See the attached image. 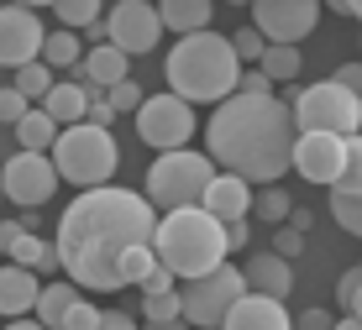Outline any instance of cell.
Listing matches in <instances>:
<instances>
[{"instance_id":"obj_23","label":"cell","mask_w":362,"mask_h":330,"mask_svg":"<svg viewBox=\"0 0 362 330\" xmlns=\"http://www.w3.org/2000/svg\"><path fill=\"white\" fill-rule=\"evenodd\" d=\"M79 283H42V299H37V320H42L47 330H64V320H69V310L79 304V294H74Z\"/></svg>"},{"instance_id":"obj_8","label":"cell","mask_w":362,"mask_h":330,"mask_svg":"<svg viewBox=\"0 0 362 330\" xmlns=\"http://www.w3.org/2000/svg\"><path fill=\"white\" fill-rule=\"evenodd\" d=\"M247 294H252V288H247V273L226 262V268H216V273H205V278H194V283L179 288L184 320L199 325V330H221V320H226Z\"/></svg>"},{"instance_id":"obj_16","label":"cell","mask_w":362,"mask_h":330,"mask_svg":"<svg viewBox=\"0 0 362 330\" xmlns=\"http://www.w3.org/2000/svg\"><path fill=\"white\" fill-rule=\"evenodd\" d=\"M242 273H247V288L263 299H289V288H294V262L279 257V252H252L242 262Z\"/></svg>"},{"instance_id":"obj_28","label":"cell","mask_w":362,"mask_h":330,"mask_svg":"<svg viewBox=\"0 0 362 330\" xmlns=\"http://www.w3.org/2000/svg\"><path fill=\"white\" fill-rule=\"evenodd\" d=\"M11 262L42 273V268H53V262H58V247H47V241H37V236H21L16 247H11Z\"/></svg>"},{"instance_id":"obj_26","label":"cell","mask_w":362,"mask_h":330,"mask_svg":"<svg viewBox=\"0 0 362 330\" xmlns=\"http://www.w3.org/2000/svg\"><path fill=\"white\" fill-rule=\"evenodd\" d=\"M257 69H263L268 79H273V90H279V84H289V79L305 73V58H299V47H273V42H268V53H263Z\"/></svg>"},{"instance_id":"obj_39","label":"cell","mask_w":362,"mask_h":330,"mask_svg":"<svg viewBox=\"0 0 362 330\" xmlns=\"http://www.w3.org/2000/svg\"><path fill=\"white\" fill-rule=\"evenodd\" d=\"M100 314H105V310H95V304H74V310H69V320H64V330H95L100 325Z\"/></svg>"},{"instance_id":"obj_6","label":"cell","mask_w":362,"mask_h":330,"mask_svg":"<svg viewBox=\"0 0 362 330\" xmlns=\"http://www.w3.org/2000/svg\"><path fill=\"white\" fill-rule=\"evenodd\" d=\"M53 163H58V179H69L74 189H105L110 173L121 163V147L105 126H69L53 147Z\"/></svg>"},{"instance_id":"obj_5","label":"cell","mask_w":362,"mask_h":330,"mask_svg":"<svg viewBox=\"0 0 362 330\" xmlns=\"http://www.w3.org/2000/svg\"><path fill=\"white\" fill-rule=\"evenodd\" d=\"M216 158L210 152H158L147 163V199L163 210H189V205H205V189L216 184Z\"/></svg>"},{"instance_id":"obj_27","label":"cell","mask_w":362,"mask_h":330,"mask_svg":"<svg viewBox=\"0 0 362 330\" xmlns=\"http://www.w3.org/2000/svg\"><path fill=\"white\" fill-rule=\"evenodd\" d=\"M252 215H257V220H268V225H273V231H279V225H289V215H294V199H289V194H284V189H279V184H268V189H263V194H257V199H252Z\"/></svg>"},{"instance_id":"obj_54","label":"cell","mask_w":362,"mask_h":330,"mask_svg":"<svg viewBox=\"0 0 362 330\" xmlns=\"http://www.w3.org/2000/svg\"><path fill=\"white\" fill-rule=\"evenodd\" d=\"M0 205H6V184H0Z\"/></svg>"},{"instance_id":"obj_4","label":"cell","mask_w":362,"mask_h":330,"mask_svg":"<svg viewBox=\"0 0 362 330\" xmlns=\"http://www.w3.org/2000/svg\"><path fill=\"white\" fill-rule=\"evenodd\" d=\"M153 252H158V262H163L173 278L194 283V278L226 268V252L231 247H226V225H221L210 210L189 205V210H168L163 220H158Z\"/></svg>"},{"instance_id":"obj_3","label":"cell","mask_w":362,"mask_h":330,"mask_svg":"<svg viewBox=\"0 0 362 330\" xmlns=\"http://www.w3.org/2000/svg\"><path fill=\"white\" fill-rule=\"evenodd\" d=\"M168 84L179 100H189V105H221V100L236 95V84H242V58H236L231 37L221 32H194V37H179L173 42V53L163 63Z\"/></svg>"},{"instance_id":"obj_29","label":"cell","mask_w":362,"mask_h":330,"mask_svg":"<svg viewBox=\"0 0 362 330\" xmlns=\"http://www.w3.org/2000/svg\"><path fill=\"white\" fill-rule=\"evenodd\" d=\"M58 21H64L69 32H90V27H100V0H58Z\"/></svg>"},{"instance_id":"obj_17","label":"cell","mask_w":362,"mask_h":330,"mask_svg":"<svg viewBox=\"0 0 362 330\" xmlns=\"http://www.w3.org/2000/svg\"><path fill=\"white\" fill-rule=\"evenodd\" d=\"M37 299H42L37 273L21 268V262H6L0 268V314L6 320H27V314H37Z\"/></svg>"},{"instance_id":"obj_52","label":"cell","mask_w":362,"mask_h":330,"mask_svg":"<svg viewBox=\"0 0 362 330\" xmlns=\"http://www.w3.org/2000/svg\"><path fill=\"white\" fill-rule=\"evenodd\" d=\"M147 330H189V320H168V325H147Z\"/></svg>"},{"instance_id":"obj_30","label":"cell","mask_w":362,"mask_h":330,"mask_svg":"<svg viewBox=\"0 0 362 330\" xmlns=\"http://www.w3.org/2000/svg\"><path fill=\"white\" fill-rule=\"evenodd\" d=\"M153 268H158V252L153 247H132L127 257H121V288H127V283L142 288L147 278H153Z\"/></svg>"},{"instance_id":"obj_20","label":"cell","mask_w":362,"mask_h":330,"mask_svg":"<svg viewBox=\"0 0 362 330\" xmlns=\"http://www.w3.org/2000/svg\"><path fill=\"white\" fill-rule=\"evenodd\" d=\"M158 16H163V27H168V32L194 37V32H210L216 0H158Z\"/></svg>"},{"instance_id":"obj_55","label":"cell","mask_w":362,"mask_h":330,"mask_svg":"<svg viewBox=\"0 0 362 330\" xmlns=\"http://www.w3.org/2000/svg\"><path fill=\"white\" fill-rule=\"evenodd\" d=\"M231 6H252V0H231Z\"/></svg>"},{"instance_id":"obj_7","label":"cell","mask_w":362,"mask_h":330,"mask_svg":"<svg viewBox=\"0 0 362 330\" xmlns=\"http://www.w3.org/2000/svg\"><path fill=\"white\" fill-rule=\"evenodd\" d=\"M294 121L299 131H331V136H357L362 131V100L341 90L336 79H320L294 95Z\"/></svg>"},{"instance_id":"obj_34","label":"cell","mask_w":362,"mask_h":330,"mask_svg":"<svg viewBox=\"0 0 362 330\" xmlns=\"http://www.w3.org/2000/svg\"><path fill=\"white\" fill-rule=\"evenodd\" d=\"M231 47H236V58H242V63H252V69H257L263 53H268V37L257 32V27H236L231 32Z\"/></svg>"},{"instance_id":"obj_44","label":"cell","mask_w":362,"mask_h":330,"mask_svg":"<svg viewBox=\"0 0 362 330\" xmlns=\"http://www.w3.org/2000/svg\"><path fill=\"white\" fill-rule=\"evenodd\" d=\"M21 236H32V225H21V220H0V252H11Z\"/></svg>"},{"instance_id":"obj_31","label":"cell","mask_w":362,"mask_h":330,"mask_svg":"<svg viewBox=\"0 0 362 330\" xmlns=\"http://www.w3.org/2000/svg\"><path fill=\"white\" fill-rule=\"evenodd\" d=\"M142 314H147V325L184 320V299L179 294H142Z\"/></svg>"},{"instance_id":"obj_9","label":"cell","mask_w":362,"mask_h":330,"mask_svg":"<svg viewBox=\"0 0 362 330\" xmlns=\"http://www.w3.org/2000/svg\"><path fill=\"white\" fill-rule=\"evenodd\" d=\"M132 121H136V136H142L153 152H184L189 136H194V105L179 100L173 90L142 100V110H136Z\"/></svg>"},{"instance_id":"obj_18","label":"cell","mask_w":362,"mask_h":330,"mask_svg":"<svg viewBox=\"0 0 362 330\" xmlns=\"http://www.w3.org/2000/svg\"><path fill=\"white\" fill-rule=\"evenodd\" d=\"M252 184L247 179H236V173H216V184L205 189V205L199 210H210L216 215L221 225H231V220H247V215H252Z\"/></svg>"},{"instance_id":"obj_11","label":"cell","mask_w":362,"mask_h":330,"mask_svg":"<svg viewBox=\"0 0 362 330\" xmlns=\"http://www.w3.org/2000/svg\"><path fill=\"white\" fill-rule=\"evenodd\" d=\"M163 16H158V6H147V0H116L110 6V21H105V42H116L127 58L136 53H153L158 42H163Z\"/></svg>"},{"instance_id":"obj_19","label":"cell","mask_w":362,"mask_h":330,"mask_svg":"<svg viewBox=\"0 0 362 330\" xmlns=\"http://www.w3.org/2000/svg\"><path fill=\"white\" fill-rule=\"evenodd\" d=\"M221 330H294V314L284 310V299L247 294V299L226 314V320H221Z\"/></svg>"},{"instance_id":"obj_10","label":"cell","mask_w":362,"mask_h":330,"mask_svg":"<svg viewBox=\"0 0 362 330\" xmlns=\"http://www.w3.org/2000/svg\"><path fill=\"white\" fill-rule=\"evenodd\" d=\"M0 184H6V205L37 210L58 194V163L53 152H16V158L0 168Z\"/></svg>"},{"instance_id":"obj_13","label":"cell","mask_w":362,"mask_h":330,"mask_svg":"<svg viewBox=\"0 0 362 330\" xmlns=\"http://www.w3.org/2000/svg\"><path fill=\"white\" fill-rule=\"evenodd\" d=\"M42 47H47V32H42V21H37V11L0 6V63H6L11 73L27 69V63H37Z\"/></svg>"},{"instance_id":"obj_37","label":"cell","mask_w":362,"mask_h":330,"mask_svg":"<svg viewBox=\"0 0 362 330\" xmlns=\"http://www.w3.org/2000/svg\"><path fill=\"white\" fill-rule=\"evenodd\" d=\"M27 110H32V100L21 95V90H0V121H6V126H16Z\"/></svg>"},{"instance_id":"obj_50","label":"cell","mask_w":362,"mask_h":330,"mask_svg":"<svg viewBox=\"0 0 362 330\" xmlns=\"http://www.w3.org/2000/svg\"><path fill=\"white\" fill-rule=\"evenodd\" d=\"M336 330H362V320H352V314H341V320H336Z\"/></svg>"},{"instance_id":"obj_51","label":"cell","mask_w":362,"mask_h":330,"mask_svg":"<svg viewBox=\"0 0 362 330\" xmlns=\"http://www.w3.org/2000/svg\"><path fill=\"white\" fill-rule=\"evenodd\" d=\"M320 6H331L336 16H352V11H346V0H320Z\"/></svg>"},{"instance_id":"obj_35","label":"cell","mask_w":362,"mask_h":330,"mask_svg":"<svg viewBox=\"0 0 362 330\" xmlns=\"http://www.w3.org/2000/svg\"><path fill=\"white\" fill-rule=\"evenodd\" d=\"M336 299H341V310L352 314V320H362V268H346V273H341Z\"/></svg>"},{"instance_id":"obj_40","label":"cell","mask_w":362,"mask_h":330,"mask_svg":"<svg viewBox=\"0 0 362 330\" xmlns=\"http://www.w3.org/2000/svg\"><path fill=\"white\" fill-rule=\"evenodd\" d=\"M236 95H279V90H273V79H268L263 69H247L242 84H236Z\"/></svg>"},{"instance_id":"obj_49","label":"cell","mask_w":362,"mask_h":330,"mask_svg":"<svg viewBox=\"0 0 362 330\" xmlns=\"http://www.w3.org/2000/svg\"><path fill=\"white\" fill-rule=\"evenodd\" d=\"M11 6H27V11H42V6H58V0H11Z\"/></svg>"},{"instance_id":"obj_41","label":"cell","mask_w":362,"mask_h":330,"mask_svg":"<svg viewBox=\"0 0 362 330\" xmlns=\"http://www.w3.org/2000/svg\"><path fill=\"white\" fill-rule=\"evenodd\" d=\"M142 294H179V278H173V273L163 268V262H158V268H153V278L142 283Z\"/></svg>"},{"instance_id":"obj_14","label":"cell","mask_w":362,"mask_h":330,"mask_svg":"<svg viewBox=\"0 0 362 330\" xmlns=\"http://www.w3.org/2000/svg\"><path fill=\"white\" fill-rule=\"evenodd\" d=\"M341 168H346V136L299 131V142H294V173H299V179L336 189V184H341Z\"/></svg>"},{"instance_id":"obj_32","label":"cell","mask_w":362,"mask_h":330,"mask_svg":"<svg viewBox=\"0 0 362 330\" xmlns=\"http://www.w3.org/2000/svg\"><path fill=\"white\" fill-rule=\"evenodd\" d=\"M336 194H362V131L346 136V168H341V184Z\"/></svg>"},{"instance_id":"obj_12","label":"cell","mask_w":362,"mask_h":330,"mask_svg":"<svg viewBox=\"0 0 362 330\" xmlns=\"http://www.w3.org/2000/svg\"><path fill=\"white\" fill-rule=\"evenodd\" d=\"M320 21V0H252V27L268 37L273 47H299Z\"/></svg>"},{"instance_id":"obj_47","label":"cell","mask_w":362,"mask_h":330,"mask_svg":"<svg viewBox=\"0 0 362 330\" xmlns=\"http://www.w3.org/2000/svg\"><path fill=\"white\" fill-rule=\"evenodd\" d=\"M247 231H252L247 220H231V225H226V247H231V252H236V247H247Z\"/></svg>"},{"instance_id":"obj_48","label":"cell","mask_w":362,"mask_h":330,"mask_svg":"<svg viewBox=\"0 0 362 330\" xmlns=\"http://www.w3.org/2000/svg\"><path fill=\"white\" fill-rule=\"evenodd\" d=\"M6 330H47V325L37 320V314H27V320H6Z\"/></svg>"},{"instance_id":"obj_22","label":"cell","mask_w":362,"mask_h":330,"mask_svg":"<svg viewBox=\"0 0 362 330\" xmlns=\"http://www.w3.org/2000/svg\"><path fill=\"white\" fill-rule=\"evenodd\" d=\"M11 131H16L21 152H53V147H58V136H64V126H58L53 116H47L42 105H32L27 116H21L16 126H11Z\"/></svg>"},{"instance_id":"obj_53","label":"cell","mask_w":362,"mask_h":330,"mask_svg":"<svg viewBox=\"0 0 362 330\" xmlns=\"http://www.w3.org/2000/svg\"><path fill=\"white\" fill-rule=\"evenodd\" d=\"M346 11H352V16L362 21V0H346Z\"/></svg>"},{"instance_id":"obj_1","label":"cell","mask_w":362,"mask_h":330,"mask_svg":"<svg viewBox=\"0 0 362 330\" xmlns=\"http://www.w3.org/2000/svg\"><path fill=\"white\" fill-rule=\"evenodd\" d=\"M158 205L136 189H84L58 215V268L79 288H121V257L132 247H153Z\"/></svg>"},{"instance_id":"obj_38","label":"cell","mask_w":362,"mask_h":330,"mask_svg":"<svg viewBox=\"0 0 362 330\" xmlns=\"http://www.w3.org/2000/svg\"><path fill=\"white\" fill-rule=\"evenodd\" d=\"M273 247H279V257H299V252H305V231H299V225H279V231H273Z\"/></svg>"},{"instance_id":"obj_43","label":"cell","mask_w":362,"mask_h":330,"mask_svg":"<svg viewBox=\"0 0 362 330\" xmlns=\"http://www.w3.org/2000/svg\"><path fill=\"white\" fill-rule=\"evenodd\" d=\"M294 330H336V314H326V310H305V314H294Z\"/></svg>"},{"instance_id":"obj_42","label":"cell","mask_w":362,"mask_h":330,"mask_svg":"<svg viewBox=\"0 0 362 330\" xmlns=\"http://www.w3.org/2000/svg\"><path fill=\"white\" fill-rule=\"evenodd\" d=\"M331 79L341 84V90H352V95L362 100V58H357V63H341V69H336Z\"/></svg>"},{"instance_id":"obj_15","label":"cell","mask_w":362,"mask_h":330,"mask_svg":"<svg viewBox=\"0 0 362 330\" xmlns=\"http://www.w3.org/2000/svg\"><path fill=\"white\" fill-rule=\"evenodd\" d=\"M127 63H132V58L121 53L116 42H95L90 53H84V63L74 69V84H84L90 95H95V90H105V95H110L116 84H127V79H132Z\"/></svg>"},{"instance_id":"obj_33","label":"cell","mask_w":362,"mask_h":330,"mask_svg":"<svg viewBox=\"0 0 362 330\" xmlns=\"http://www.w3.org/2000/svg\"><path fill=\"white\" fill-rule=\"evenodd\" d=\"M331 215H336L341 231L362 236V194H336V189H331Z\"/></svg>"},{"instance_id":"obj_25","label":"cell","mask_w":362,"mask_h":330,"mask_svg":"<svg viewBox=\"0 0 362 330\" xmlns=\"http://www.w3.org/2000/svg\"><path fill=\"white\" fill-rule=\"evenodd\" d=\"M53 69H47V63L42 58H37V63H27V69H16V73H11V90H21V95H27L32 100V105H42V100L47 95H53Z\"/></svg>"},{"instance_id":"obj_21","label":"cell","mask_w":362,"mask_h":330,"mask_svg":"<svg viewBox=\"0 0 362 330\" xmlns=\"http://www.w3.org/2000/svg\"><path fill=\"white\" fill-rule=\"evenodd\" d=\"M90 100H95V95L84 90V84L58 79V84H53V95L42 100V110H47V116H53V121L69 131V126H84V116H90Z\"/></svg>"},{"instance_id":"obj_36","label":"cell","mask_w":362,"mask_h":330,"mask_svg":"<svg viewBox=\"0 0 362 330\" xmlns=\"http://www.w3.org/2000/svg\"><path fill=\"white\" fill-rule=\"evenodd\" d=\"M105 100H110V105H116V116H136V110H142V100H147V95H142V90H136V84L127 79V84H116V90H110Z\"/></svg>"},{"instance_id":"obj_45","label":"cell","mask_w":362,"mask_h":330,"mask_svg":"<svg viewBox=\"0 0 362 330\" xmlns=\"http://www.w3.org/2000/svg\"><path fill=\"white\" fill-rule=\"evenodd\" d=\"M90 126H105L110 131V121H116V105H110V100H90V116H84Z\"/></svg>"},{"instance_id":"obj_46","label":"cell","mask_w":362,"mask_h":330,"mask_svg":"<svg viewBox=\"0 0 362 330\" xmlns=\"http://www.w3.org/2000/svg\"><path fill=\"white\" fill-rule=\"evenodd\" d=\"M95 330H136V320H132L127 310H110V314H100V325H95Z\"/></svg>"},{"instance_id":"obj_24","label":"cell","mask_w":362,"mask_h":330,"mask_svg":"<svg viewBox=\"0 0 362 330\" xmlns=\"http://www.w3.org/2000/svg\"><path fill=\"white\" fill-rule=\"evenodd\" d=\"M42 63H47V69H79V63H84V42H79V37H74L69 27L64 32H47V47H42Z\"/></svg>"},{"instance_id":"obj_2","label":"cell","mask_w":362,"mask_h":330,"mask_svg":"<svg viewBox=\"0 0 362 330\" xmlns=\"http://www.w3.org/2000/svg\"><path fill=\"white\" fill-rule=\"evenodd\" d=\"M294 105H284L279 95H231L205 121V152L216 168L247 184H279L294 168Z\"/></svg>"}]
</instances>
